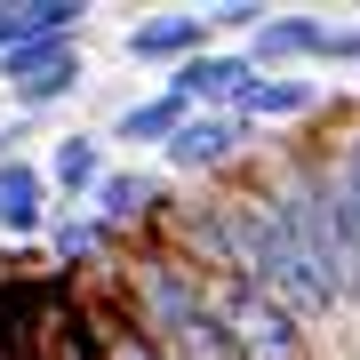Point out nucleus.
Segmentation results:
<instances>
[{
    "mask_svg": "<svg viewBox=\"0 0 360 360\" xmlns=\"http://www.w3.org/2000/svg\"><path fill=\"white\" fill-rule=\"evenodd\" d=\"M56 224V184L40 160H8L0 168V240L8 248H40Z\"/></svg>",
    "mask_w": 360,
    "mask_h": 360,
    "instance_id": "nucleus-5",
    "label": "nucleus"
},
{
    "mask_svg": "<svg viewBox=\"0 0 360 360\" xmlns=\"http://www.w3.org/2000/svg\"><path fill=\"white\" fill-rule=\"evenodd\" d=\"M264 129H248L240 112H193L184 120V136L160 153V176H208V184H224V176H240V168H257L264 160Z\"/></svg>",
    "mask_w": 360,
    "mask_h": 360,
    "instance_id": "nucleus-3",
    "label": "nucleus"
},
{
    "mask_svg": "<svg viewBox=\"0 0 360 360\" xmlns=\"http://www.w3.org/2000/svg\"><path fill=\"white\" fill-rule=\"evenodd\" d=\"M321 40H328V16L281 8L257 40H248V56H257V72H296V65H321Z\"/></svg>",
    "mask_w": 360,
    "mask_h": 360,
    "instance_id": "nucleus-10",
    "label": "nucleus"
},
{
    "mask_svg": "<svg viewBox=\"0 0 360 360\" xmlns=\"http://www.w3.org/2000/svg\"><path fill=\"white\" fill-rule=\"evenodd\" d=\"M208 304H217V321H224L240 360H312V328L296 321L281 296H264L257 281L224 272V281H208Z\"/></svg>",
    "mask_w": 360,
    "mask_h": 360,
    "instance_id": "nucleus-2",
    "label": "nucleus"
},
{
    "mask_svg": "<svg viewBox=\"0 0 360 360\" xmlns=\"http://www.w3.org/2000/svg\"><path fill=\"white\" fill-rule=\"evenodd\" d=\"M208 49H224L217 25H208V8H153V16H136V25L120 32V56H129V65H153V72H184Z\"/></svg>",
    "mask_w": 360,
    "mask_h": 360,
    "instance_id": "nucleus-4",
    "label": "nucleus"
},
{
    "mask_svg": "<svg viewBox=\"0 0 360 360\" xmlns=\"http://www.w3.org/2000/svg\"><path fill=\"white\" fill-rule=\"evenodd\" d=\"M184 120H193V104H184L176 89H144V96H129L112 112V144H129V153H168V144L184 136Z\"/></svg>",
    "mask_w": 360,
    "mask_h": 360,
    "instance_id": "nucleus-8",
    "label": "nucleus"
},
{
    "mask_svg": "<svg viewBox=\"0 0 360 360\" xmlns=\"http://www.w3.org/2000/svg\"><path fill=\"white\" fill-rule=\"evenodd\" d=\"M104 144H112L104 129H65V136L49 144V160H40V168H49V184H56V200H65V208H89V200H96V184L112 176Z\"/></svg>",
    "mask_w": 360,
    "mask_h": 360,
    "instance_id": "nucleus-7",
    "label": "nucleus"
},
{
    "mask_svg": "<svg viewBox=\"0 0 360 360\" xmlns=\"http://www.w3.org/2000/svg\"><path fill=\"white\" fill-rule=\"evenodd\" d=\"M248 80H257V56H248V49H208V56H193L184 72H168L160 89H176L193 112H232Z\"/></svg>",
    "mask_w": 360,
    "mask_h": 360,
    "instance_id": "nucleus-6",
    "label": "nucleus"
},
{
    "mask_svg": "<svg viewBox=\"0 0 360 360\" xmlns=\"http://www.w3.org/2000/svg\"><path fill=\"white\" fill-rule=\"evenodd\" d=\"M345 136H312V144H328V168H336V193H345V224H352V248H360V104L345 120H336Z\"/></svg>",
    "mask_w": 360,
    "mask_h": 360,
    "instance_id": "nucleus-12",
    "label": "nucleus"
},
{
    "mask_svg": "<svg viewBox=\"0 0 360 360\" xmlns=\"http://www.w3.org/2000/svg\"><path fill=\"white\" fill-rule=\"evenodd\" d=\"M80 80H89V56H72V65H56L49 80L16 89V112H56V104H72V96H80Z\"/></svg>",
    "mask_w": 360,
    "mask_h": 360,
    "instance_id": "nucleus-14",
    "label": "nucleus"
},
{
    "mask_svg": "<svg viewBox=\"0 0 360 360\" xmlns=\"http://www.w3.org/2000/svg\"><path fill=\"white\" fill-rule=\"evenodd\" d=\"M321 65L360 72V25H328V40H321Z\"/></svg>",
    "mask_w": 360,
    "mask_h": 360,
    "instance_id": "nucleus-15",
    "label": "nucleus"
},
{
    "mask_svg": "<svg viewBox=\"0 0 360 360\" xmlns=\"http://www.w3.org/2000/svg\"><path fill=\"white\" fill-rule=\"evenodd\" d=\"M232 112H240L248 129H272V120H321L328 96H321V80H304V72H257Z\"/></svg>",
    "mask_w": 360,
    "mask_h": 360,
    "instance_id": "nucleus-9",
    "label": "nucleus"
},
{
    "mask_svg": "<svg viewBox=\"0 0 360 360\" xmlns=\"http://www.w3.org/2000/svg\"><path fill=\"white\" fill-rule=\"evenodd\" d=\"M72 56H80V40H25V49H8V56H0V89H32V80H49L56 65H72Z\"/></svg>",
    "mask_w": 360,
    "mask_h": 360,
    "instance_id": "nucleus-13",
    "label": "nucleus"
},
{
    "mask_svg": "<svg viewBox=\"0 0 360 360\" xmlns=\"http://www.w3.org/2000/svg\"><path fill=\"white\" fill-rule=\"evenodd\" d=\"M257 184L281 200V217L304 248L312 281H321L336 328H360V248H352V224H345V193H336V168H328V144L312 136H272L264 160H257Z\"/></svg>",
    "mask_w": 360,
    "mask_h": 360,
    "instance_id": "nucleus-1",
    "label": "nucleus"
},
{
    "mask_svg": "<svg viewBox=\"0 0 360 360\" xmlns=\"http://www.w3.org/2000/svg\"><path fill=\"white\" fill-rule=\"evenodd\" d=\"M89 328H96V352L104 360H160V345L120 312V296H104V288H89Z\"/></svg>",
    "mask_w": 360,
    "mask_h": 360,
    "instance_id": "nucleus-11",
    "label": "nucleus"
},
{
    "mask_svg": "<svg viewBox=\"0 0 360 360\" xmlns=\"http://www.w3.org/2000/svg\"><path fill=\"white\" fill-rule=\"evenodd\" d=\"M25 136H32V120H8V129H0V168L25 160Z\"/></svg>",
    "mask_w": 360,
    "mask_h": 360,
    "instance_id": "nucleus-16",
    "label": "nucleus"
}]
</instances>
